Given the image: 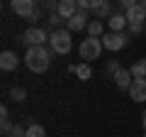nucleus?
Returning a JSON list of instances; mask_svg holds the SVG:
<instances>
[{"label":"nucleus","mask_w":146,"mask_h":137,"mask_svg":"<svg viewBox=\"0 0 146 137\" xmlns=\"http://www.w3.org/2000/svg\"><path fill=\"white\" fill-rule=\"evenodd\" d=\"M90 12L95 15V20H110L112 17V5H110L107 0H93Z\"/></svg>","instance_id":"8"},{"label":"nucleus","mask_w":146,"mask_h":137,"mask_svg":"<svg viewBox=\"0 0 146 137\" xmlns=\"http://www.w3.org/2000/svg\"><path fill=\"white\" fill-rule=\"evenodd\" d=\"M58 3H61V0H46V3H44V10H46L49 15H56L58 12Z\"/></svg>","instance_id":"21"},{"label":"nucleus","mask_w":146,"mask_h":137,"mask_svg":"<svg viewBox=\"0 0 146 137\" xmlns=\"http://www.w3.org/2000/svg\"><path fill=\"white\" fill-rule=\"evenodd\" d=\"M141 122H144V130H146V110H144V115H141Z\"/></svg>","instance_id":"25"},{"label":"nucleus","mask_w":146,"mask_h":137,"mask_svg":"<svg viewBox=\"0 0 146 137\" xmlns=\"http://www.w3.org/2000/svg\"><path fill=\"white\" fill-rule=\"evenodd\" d=\"M36 5H39V3H34V0H12L10 7H12L15 15L22 17V20H29V17L36 12Z\"/></svg>","instance_id":"6"},{"label":"nucleus","mask_w":146,"mask_h":137,"mask_svg":"<svg viewBox=\"0 0 146 137\" xmlns=\"http://www.w3.org/2000/svg\"><path fill=\"white\" fill-rule=\"evenodd\" d=\"M49 37H51V34H46V30H42V27H29V30L20 37V42L27 44V49L29 47H46Z\"/></svg>","instance_id":"3"},{"label":"nucleus","mask_w":146,"mask_h":137,"mask_svg":"<svg viewBox=\"0 0 146 137\" xmlns=\"http://www.w3.org/2000/svg\"><path fill=\"white\" fill-rule=\"evenodd\" d=\"M46 22H49V27H54V30H61V25H63L66 20H63V17L56 12V15H49V20H46Z\"/></svg>","instance_id":"20"},{"label":"nucleus","mask_w":146,"mask_h":137,"mask_svg":"<svg viewBox=\"0 0 146 137\" xmlns=\"http://www.w3.org/2000/svg\"><path fill=\"white\" fill-rule=\"evenodd\" d=\"M129 95H131V100H136V103H144V100H146V79L131 81V86H129Z\"/></svg>","instance_id":"10"},{"label":"nucleus","mask_w":146,"mask_h":137,"mask_svg":"<svg viewBox=\"0 0 146 137\" xmlns=\"http://www.w3.org/2000/svg\"><path fill=\"white\" fill-rule=\"evenodd\" d=\"M119 64H117V61H107V66H105V71H107V74H112V76H115L117 74V71H119Z\"/></svg>","instance_id":"22"},{"label":"nucleus","mask_w":146,"mask_h":137,"mask_svg":"<svg viewBox=\"0 0 146 137\" xmlns=\"http://www.w3.org/2000/svg\"><path fill=\"white\" fill-rule=\"evenodd\" d=\"M10 137H12V135H10Z\"/></svg>","instance_id":"28"},{"label":"nucleus","mask_w":146,"mask_h":137,"mask_svg":"<svg viewBox=\"0 0 146 137\" xmlns=\"http://www.w3.org/2000/svg\"><path fill=\"white\" fill-rule=\"evenodd\" d=\"M88 34H90V37H95V39H102V34H105V25H102V20H90V25H88Z\"/></svg>","instance_id":"17"},{"label":"nucleus","mask_w":146,"mask_h":137,"mask_svg":"<svg viewBox=\"0 0 146 137\" xmlns=\"http://www.w3.org/2000/svg\"><path fill=\"white\" fill-rule=\"evenodd\" d=\"M124 15H127V22H129V25H144L146 22V10H144L141 3H136V5L131 7V10H127Z\"/></svg>","instance_id":"9"},{"label":"nucleus","mask_w":146,"mask_h":137,"mask_svg":"<svg viewBox=\"0 0 146 137\" xmlns=\"http://www.w3.org/2000/svg\"><path fill=\"white\" fill-rule=\"evenodd\" d=\"M27 137H46V130L42 125L32 122V125H27Z\"/></svg>","instance_id":"18"},{"label":"nucleus","mask_w":146,"mask_h":137,"mask_svg":"<svg viewBox=\"0 0 146 137\" xmlns=\"http://www.w3.org/2000/svg\"><path fill=\"white\" fill-rule=\"evenodd\" d=\"M0 120H10V118H7V108H5V105L0 108Z\"/></svg>","instance_id":"24"},{"label":"nucleus","mask_w":146,"mask_h":137,"mask_svg":"<svg viewBox=\"0 0 146 137\" xmlns=\"http://www.w3.org/2000/svg\"><path fill=\"white\" fill-rule=\"evenodd\" d=\"M129 71H131V79H134V81L146 79V59H139V61H134Z\"/></svg>","instance_id":"16"},{"label":"nucleus","mask_w":146,"mask_h":137,"mask_svg":"<svg viewBox=\"0 0 146 137\" xmlns=\"http://www.w3.org/2000/svg\"><path fill=\"white\" fill-rule=\"evenodd\" d=\"M115 83H117V88H129L131 86V71H127V68H119L115 76Z\"/></svg>","instance_id":"15"},{"label":"nucleus","mask_w":146,"mask_h":137,"mask_svg":"<svg viewBox=\"0 0 146 137\" xmlns=\"http://www.w3.org/2000/svg\"><path fill=\"white\" fill-rule=\"evenodd\" d=\"M102 49H110V52H119V49L127 47V42H129V37H127L124 32H107V34H102Z\"/></svg>","instance_id":"5"},{"label":"nucleus","mask_w":146,"mask_h":137,"mask_svg":"<svg viewBox=\"0 0 146 137\" xmlns=\"http://www.w3.org/2000/svg\"><path fill=\"white\" fill-rule=\"evenodd\" d=\"M68 71H71V74H76L80 81H88L90 76H93V71H90V64H85V61H83V64H76V66L71 64V66H68Z\"/></svg>","instance_id":"14"},{"label":"nucleus","mask_w":146,"mask_h":137,"mask_svg":"<svg viewBox=\"0 0 146 137\" xmlns=\"http://www.w3.org/2000/svg\"><path fill=\"white\" fill-rule=\"evenodd\" d=\"M10 98L15 100V103H22V100L27 98V91L22 88V86H15V88H10Z\"/></svg>","instance_id":"19"},{"label":"nucleus","mask_w":146,"mask_h":137,"mask_svg":"<svg viewBox=\"0 0 146 137\" xmlns=\"http://www.w3.org/2000/svg\"><path fill=\"white\" fill-rule=\"evenodd\" d=\"M107 25H110V32H124V27H129V22H127L124 12H112V17L107 20Z\"/></svg>","instance_id":"12"},{"label":"nucleus","mask_w":146,"mask_h":137,"mask_svg":"<svg viewBox=\"0 0 146 137\" xmlns=\"http://www.w3.org/2000/svg\"><path fill=\"white\" fill-rule=\"evenodd\" d=\"M144 137H146V130H144Z\"/></svg>","instance_id":"27"},{"label":"nucleus","mask_w":146,"mask_h":137,"mask_svg":"<svg viewBox=\"0 0 146 137\" xmlns=\"http://www.w3.org/2000/svg\"><path fill=\"white\" fill-rule=\"evenodd\" d=\"M141 5H144V10H146V0H144V3H141Z\"/></svg>","instance_id":"26"},{"label":"nucleus","mask_w":146,"mask_h":137,"mask_svg":"<svg viewBox=\"0 0 146 137\" xmlns=\"http://www.w3.org/2000/svg\"><path fill=\"white\" fill-rule=\"evenodd\" d=\"M76 12H78V3H76V0H61V3H58V15H61L66 22L71 20Z\"/></svg>","instance_id":"13"},{"label":"nucleus","mask_w":146,"mask_h":137,"mask_svg":"<svg viewBox=\"0 0 146 137\" xmlns=\"http://www.w3.org/2000/svg\"><path fill=\"white\" fill-rule=\"evenodd\" d=\"M129 32L131 34H141L144 32V25H129Z\"/></svg>","instance_id":"23"},{"label":"nucleus","mask_w":146,"mask_h":137,"mask_svg":"<svg viewBox=\"0 0 146 137\" xmlns=\"http://www.w3.org/2000/svg\"><path fill=\"white\" fill-rule=\"evenodd\" d=\"M17 64H20V59H17V54H15V52L5 49V52L0 54V68H3V71H15Z\"/></svg>","instance_id":"11"},{"label":"nucleus","mask_w":146,"mask_h":137,"mask_svg":"<svg viewBox=\"0 0 146 137\" xmlns=\"http://www.w3.org/2000/svg\"><path fill=\"white\" fill-rule=\"evenodd\" d=\"M88 25H90V12L78 10L71 20L66 22V30H68V32H80V30H88Z\"/></svg>","instance_id":"7"},{"label":"nucleus","mask_w":146,"mask_h":137,"mask_svg":"<svg viewBox=\"0 0 146 137\" xmlns=\"http://www.w3.org/2000/svg\"><path fill=\"white\" fill-rule=\"evenodd\" d=\"M100 52H102V42H100V39H95V37L83 39V42H80V47H78V54H80V59H83L85 64H88L90 59H98Z\"/></svg>","instance_id":"4"},{"label":"nucleus","mask_w":146,"mask_h":137,"mask_svg":"<svg viewBox=\"0 0 146 137\" xmlns=\"http://www.w3.org/2000/svg\"><path fill=\"white\" fill-rule=\"evenodd\" d=\"M49 47H51L56 54H68L71 47H73L71 32H68V30H54L51 37H49Z\"/></svg>","instance_id":"2"},{"label":"nucleus","mask_w":146,"mask_h":137,"mask_svg":"<svg viewBox=\"0 0 146 137\" xmlns=\"http://www.w3.org/2000/svg\"><path fill=\"white\" fill-rule=\"evenodd\" d=\"M54 49L51 47H29L25 54V64L29 71H34V74H44L49 68V64H51L54 59Z\"/></svg>","instance_id":"1"}]
</instances>
